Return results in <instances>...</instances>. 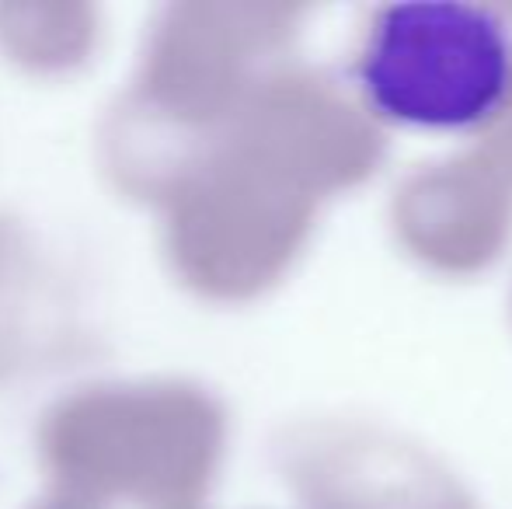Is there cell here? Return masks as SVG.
<instances>
[{
	"label": "cell",
	"instance_id": "6da1fadb",
	"mask_svg": "<svg viewBox=\"0 0 512 509\" xmlns=\"http://www.w3.org/2000/svg\"><path fill=\"white\" fill-rule=\"evenodd\" d=\"M352 81L405 133H485L512 109V21L471 0H394L359 32Z\"/></svg>",
	"mask_w": 512,
	"mask_h": 509
}]
</instances>
